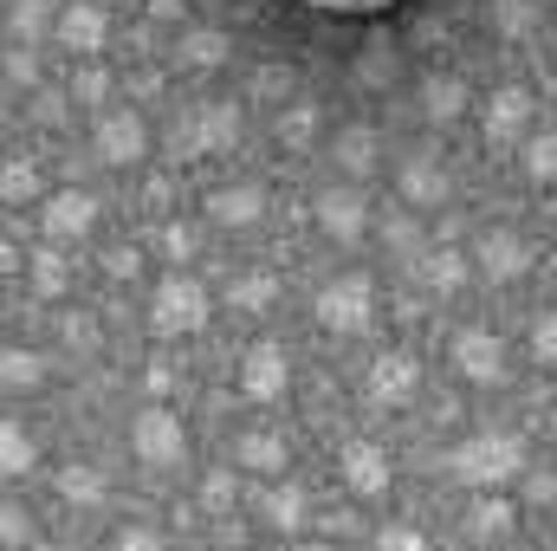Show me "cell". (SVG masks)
Returning <instances> with one entry per match:
<instances>
[{"label": "cell", "instance_id": "obj_1", "mask_svg": "<svg viewBox=\"0 0 557 551\" xmlns=\"http://www.w3.org/2000/svg\"><path fill=\"white\" fill-rule=\"evenodd\" d=\"M447 474L473 493H499L525 474V434L512 428H486V434H467L454 454H447Z\"/></svg>", "mask_w": 557, "mask_h": 551}, {"label": "cell", "instance_id": "obj_2", "mask_svg": "<svg viewBox=\"0 0 557 551\" xmlns=\"http://www.w3.org/2000/svg\"><path fill=\"white\" fill-rule=\"evenodd\" d=\"M208 311H214V298L201 279H188V267L156 279V292H149V331L156 338H195V331H208Z\"/></svg>", "mask_w": 557, "mask_h": 551}, {"label": "cell", "instance_id": "obj_3", "mask_svg": "<svg viewBox=\"0 0 557 551\" xmlns=\"http://www.w3.org/2000/svg\"><path fill=\"white\" fill-rule=\"evenodd\" d=\"M240 143V105H188L182 118H175V131H169V156L175 162H195V156H221V149H234Z\"/></svg>", "mask_w": 557, "mask_h": 551}, {"label": "cell", "instance_id": "obj_4", "mask_svg": "<svg viewBox=\"0 0 557 551\" xmlns=\"http://www.w3.org/2000/svg\"><path fill=\"white\" fill-rule=\"evenodd\" d=\"M311 311H318V325H324L331 338H363V331L376 325V285L363 273H344L311 298Z\"/></svg>", "mask_w": 557, "mask_h": 551}, {"label": "cell", "instance_id": "obj_5", "mask_svg": "<svg viewBox=\"0 0 557 551\" xmlns=\"http://www.w3.org/2000/svg\"><path fill=\"white\" fill-rule=\"evenodd\" d=\"M311 221H318V234H324V241L357 247V241H363V228H370V201H363V188H357V182H324V188L311 195Z\"/></svg>", "mask_w": 557, "mask_h": 551}, {"label": "cell", "instance_id": "obj_6", "mask_svg": "<svg viewBox=\"0 0 557 551\" xmlns=\"http://www.w3.org/2000/svg\"><path fill=\"white\" fill-rule=\"evenodd\" d=\"M131 454H137L143 467H182V454H188V428H182V415L162 409V403L137 409L131 415Z\"/></svg>", "mask_w": 557, "mask_h": 551}, {"label": "cell", "instance_id": "obj_7", "mask_svg": "<svg viewBox=\"0 0 557 551\" xmlns=\"http://www.w3.org/2000/svg\"><path fill=\"white\" fill-rule=\"evenodd\" d=\"M447 357H454V370H460L467 383H480V390H499V383L512 377V357H506L499 331H486V325H460Z\"/></svg>", "mask_w": 557, "mask_h": 551}, {"label": "cell", "instance_id": "obj_8", "mask_svg": "<svg viewBox=\"0 0 557 551\" xmlns=\"http://www.w3.org/2000/svg\"><path fill=\"white\" fill-rule=\"evenodd\" d=\"M473 267H480V279H493V285H512V279L532 273V241L519 228H480L473 234Z\"/></svg>", "mask_w": 557, "mask_h": 551}, {"label": "cell", "instance_id": "obj_9", "mask_svg": "<svg viewBox=\"0 0 557 551\" xmlns=\"http://www.w3.org/2000/svg\"><path fill=\"white\" fill-rule=\"evenodd\" d=\"M285 383H292V357H285V344H273V338L247 344V357H240V396H247V403H278Z\"/></svg>", "mask_w": 557, "mask_h": 551}, {"label": "cell", "instance_id": "obj_10", "mask_svg": "<svg viewBox=\"0 0 557 551\" xmlns=\"http://www.w3.org/2000/svg\"><path fill=\"white\" fill-rule=\"evenodd\" d=\"M91 149H98V162L131 169V162H143V149H149V124H143L137 111H98V124H91Z\"/></svg>", "mask_w": 557, "mask_h": 551}, {"label": "cell", "instance_id": "obj_11", "mask_svg": "<svg viewBox=\"0 0 557 551\" xmlns=\"http://www.w3.org/2000/svg\"><path fill=\"white\" fill-rule=\"evenodd\" d=\"M337 474H344V487L357 493V500H383L389 493V448H376V441H344L337 448Z\"/></svg>", "mask_w": 557, "mask_h": 551}, {"label": "cell", "instance_id": "obj_12", "mask_svg": "<svg viewBox=\"0 0 557 551\" xmlns=\"http://www.w3.org/2000/svg\"><path fill=\"white\" fill-rule=\"evenodd\" d=\"M72 59H98L104 52V39H111V13L98 7V0H78V7H65L59 13V33H52Z\"/></svg>", "mask_w": 557, "mask_h": 551}, {"label": "cell", "instance_id": "obj_13", "mask_svg": "<svg viewBox=\"0 0 557 551\" xmlns=\"http://www.w3.org/2000/svg\"><path fill=\"white\" fill-rule=\"evenodd\" d=\"M525 124H532V91L525 85H499L486 98V118H480V137L493 143H525Z\"/></svg>", "mask_w": 557, "mask_h": 551}, {"label": "cell", "instance_id": "obj_14", "mask_svg": "<svg viewBox=\"0 0 557 551\" xmlns=\"http://www.w3.org/2000/svg\"><path fill=\"white\" fill-rule=\"evenodd\" d=\"M416 383H421V364L409 357V351H389V357H376V364H370L363 396H370L376 409H403V403L416 396Z\"/></svg>", "mask_w": 557, "mask_h": 551}, {"label": "cell", "instance_id": "obj_15", "mask_svg": "<svg viewBox=\"0 0 557 551\" xmlns=\"http://www.w3.org/2000/svg\"><path fill=\"white\" fill-rule=\"evenodd\" d=\"M39 228H46L52 241H85V234L98 228V201H91L85 188H59V195H46Z\"/></svg>", "mask_w": 557, "mask_h": 551}, {"label": "cell", "instance_id": "obj_16", "mask_svg": "<svg viewBox=\"0 0 557 551\" xmlns=\"http://www.w3.org/2000/svg\"><path fill=\"white\" fill-rule=\"evenodd\" d=\"M260 215H267V188L260 182H227V188L208 195V221L214 228H260Z\"/></svg>", "mask_w": 557, "mask_h": 551}, {"label": "cell", "instance_id": "obj_17", "mask_svg": "<svg viewBox=\"0 0 557 551\" xmlns=\"http://www.w3.org/2000/svg\"><path fill=\"white\" fill-rule=\"evenodd\" d=\"M285 461H292L285 428H240L234 434V467H247V474H285Z\"/></svg>", "mask_w": 557, "mask_h": 551}, {"label": "cell", "instance_id": "obj_18", "mask_svg": "<svg viewBox=\"0 0 557 551\" xmlns=\"http://www.w3.org/2000/svg\"><path fill=\"white\" fill-rule=\"evenodd\" d=\"M512 526H519V513H512V500H506V493H473V506H467V519H460V532H467L473 546L512 539Z\"/></svg>", "mask_w": 557, "mask_h": 551}, {"label": "cell", "instance_id": "obj_19", "mask_svg": "<svg viewBox=\"0 0 557 551\" xmlns=\"http://www.w3.org/2000/svg\"><path fill=\"white\" fill-rule=\"evenodd\" d=\"M331 156H337V175L363 182V175H376V162H383V137H376L370 124H344L337 143H331Z\"/></svg>", "mask_w": 557, "mask_h": 551}, {"label": "cell", "instance_id": "obj_20", "mask_svg": "<svg viewBox=\"0 0 557 551\" xmlns=\"http://www.w3.org/2000/svg\"><path fill=\"white\" fill-rule=\"evenodd\" d=\"M409 279H416L421 292H434V298H454L460 285H467V260L454 254V247H428L409 260Z\"/></svg>", "mask_w": 557, "mask_h": 551}, {"label": "cell", "instance_id": "obj_21", "mask_svg": "<svg viewBox=\"0 0 557 551\" xmlns=\"http://www.w3.org/2000/svg\"><path fill=\"white\" fill-rule=\"evenodd\" d=\"M421 118L428 124H460V111H467V85H460V72H421Z\"/></svg>", "mask_w": 557, "mask_h": 551}, {"label": "cell", "instance_id": "obj_22", "mask_svg": "<svg viewBox=\"0 0 557 551\" xmlns=\"http://www.w3.org/2000/svg\"><path fill=\"white\" fill-rule=\"evenodd\" d=\"M396 188H403L409 208H441V201H447V169H441L434 156H409L403 175H396Z\"/></svg>", "mask_w": 557, "mask_h": 551}, {"label": "cell", "instance_id": "obj_23", "mask_svg": "<svg viewBox=\"0 0 557 551\" xmlns=\"http://www.w3.org/2000/svg\"><path fill=\"white\" fill-rule=\"evenodd\" d=\"M175 59H182V72H221V65L234 59V39H227L221 26H188Z\"/></svg>", "mask_w": 557, "mask_h": 551}, {"label": "cell", "instance_id": "obj_24", "mask_svg": "<svg viewBox=\"0 0 557 551\" xmlns=\"http://www.w3.org/2000/svg\"><path fill=\"white\" fill-rule=\"evenodd\" d=\"M260 513H267V526H273L278 539H298L305 519H311V500H305V487H267Z\"/></svg>", "mask_w": 557, "mask_h": 551}, {"label": "cell", "instance_id": "obj_25", "mask_svg": "<svg viewBox=\"0 0 557 551\" xmlns=\"http://www.w3.org/2000/svg\"><path fill=\"white\" fill-rule=\"evenodd\" d=\"M0 383H7L13 396H33V390L46 383V357H39V351L7 344V351H0Z\"/></svg>", "mask_w": 557, "mask_h": 551}, {"label": "cell", "instance_id": "obj_26", "mask_svg": "<svg viewBox=\"0 0 557 551\" xmlns=\"http://www.w3.org/2000/svg\"><path fill=\"white\" fill-rule=\"evenodd\" d=\"M519 169H525V182L552 188L557 182V131H532V137L519 143Z\"/></svg>", "mask_w": 557, "mask_h": 551}, {"label": "cell", "instance_id": "obj_27", "mask_svg": "<svg viewBox=\"0 0 557 551\" xmlns=\"http://www.w3.org/2000/svg\"><path fill=\"white\" fill-rule=\"evenodd\" d=\"M59 500L65 506H104V474L98 467H59Z\"/></svg>", "mask_w": 557, "mask_h": 551}, {"label": "cell", "instance_id": "obj_28", "mask_svg": "<svg viewBox=\"0 0 557 551\" xmlns=\"http://www.w3.org/2000/svg\"><path fill=\"white\" fill-rule=\"evenodd\" d=\"M33 292H39V298H65V292H72V260H65L59 247H39V254H33Z\"/></svg>", "mask_w": 557, "mask_h": 551}, {"label": "cell", "instance_id": "obj_29", "mask_svg": "<svg viewBox=\"0 0 557 551\" xmlns=\"http://www.w3.org/2000/svg\"><path fill=\"white\" fill-rule=\"evenodd\" d=\"M318 124H324V118H318V105H285V111H278V149H311V143H318Z\"/></svg>", "mask_w": 557, "mask_h": 551}, {"label": "cell", "instance_id": "obj_30", "mask_svg": "<svg viewBox=\"0 0 557 551\" xmlns=\"http://www.w3.org/2000/svg\"><path fill=\"white\" fill-rule=\"evenodd\" d=\"M7 20H13V39H26V46H33V39H46V33H59V13H52L46 0H13V7H7Z\"/></svg>", "mask_w": 557, "mask_h": 551}, {"label": "cell", "instance_id": "obj_31", "mask_svg": "<svg viewBox=\"0 0 557 551\" xmlns=\"http://www.w3.org/2000/svg\"><path fill=\"white\" fill-rule=\"evenodd\" d=\"M0 474H7V480L33 474V434H26L20 421H0Z\"/></svg>", "mask_w": 557, "mask_h": 551}, {"label": "cell", "instance_id": "obj_32", "mask_svg": "<svg viewBox=\"0 0 557 551\" xmlns=\"http://www.w3.org/2000/svg\"><path fill=\"white\" fill-rule=\"evenodd\" d=\"M227 298H234L240 311H273L278 305V279L273 273H240L234 285H227Z\"/></svg>", "mask_w": 557, "mask_h": 551}, {"label": "cell", "instance_id": "obj_33", "mask_svg": "<svg viewBox=\"0 0 557 551\" xmlns=\"http://www.w3.org/2000/svg\"><path fill=\"white\" fill-rule=\"evenodd\" d=\"M156 247H162L169 267H188V260L201 254V234H195L188 221H162V228H156Z\"/></svg>", "mask_w": 557, "mask_h": 551}, {"label": "cell", "instance_id": "obj_34", "mask_svg": "<svg viewBox=\"0 0 557 551\" xmlns=\"http://www.w3.org/2000/svg\"><path fill=\"white\" fill-rule=\"evenodd\" d=\"M33 195H39V169H33L26 156H13V162L0 169V201L20 208V201H33Z\"/></svg>", "mask_w": 557, "mask_h": 551}, {"label": "cell", "instance_id": "obj_35", "mask_svg": "<svg viewBox=\"0 0 557 551\" xmlns=\"http://www.w3.org/2000/svg\"><path fill=\"white\" fill-rule=\"evenodd\" d=\"M104 98H111V72H98L91 59L72 72V105H85V111H104Z\"/></svg>", "mask_w": 557, "mask_h": 551}, {"label": "cell", "instance_id": "obj_36", "mask_svg": "<svg viewBox=\"0 0 557 551\" xmlns=\"http://www.w3.org/2000/svg\"><path fill=\"white\" fill-rule=\"evenodd\" d=\"M532 20H539L532 0H493V26H499V39H525Z\"/></svg>", "mask_w": 557, "mask_h": 551}, {"label": "cell", "instance_id": "obj_37", "mask_svg": "<svg viewBox=\"0 0 557 551\" xmlns=\"http://www.w3.org/2000/svg\"><path fill=\"white\" fill-rule=\"evenodd\" d=\"M298 7H311V13H331V20H376V13H389L396 0H298Z\"/></svg>", "mask_w": 557, "mask_h": 551}, {"label": "cell", "instance_id": "obj_38", "mask_svg": "<svg viewBox=\"0 0 557 551\" xmlns=\"http://www.w3.org/2000/svg\"><path fill=\"white\" fill-rule=\"evenodd\" d=\"M59 338H65V351H91V344H98V325H91L85 311H65V318H59Z\"/></svg>", "mask_w": 557, "mask_h": 551}, {"label": "cell", "instance_id": "obj_39", "mask_svg": "<svg viewBox=\"0 0 557 551\" xmlns=\"http://www.w3.org/2000/svg\"><path fill=\"white\" fill-rule=\"evenodd\" d=\"M201 506H208V513H227V506H234V474H227V467H214V474L201 480Z\"/></svg>", "mask_w": 557, "mask_h": 551}, {"label": "cell", "instance_id": "obj_40", "mask_svg": "<svg viewBox=\"0 0 557 551\" xmlns=\"http://www.w3.org/2000/svg\"><path fill=\"white\" fill-rule=\"evenodd\" d=\"M532 357H539L545 370H557V311H545V318L532 325Z\"/></svg>", "mask_w": 557, "mask_h": 551}, {"label": "cell", "instance_id": "obj_41", "mask_svg": "<svg viewBox=\"0 0 557 551\" xmlns=\"http://www.w3.org/2000/svg\"><path fill=\"white\" fill-rule=\"evenodd\" d=\"M376 551H428V539H421L416 526H383L376 532Z\"/></svg>", "mask_w": 557, "mask_h": 551}, {"label": "cell", "instance_id": "obj_42", "mask_svg": "<svg viewBox=\"0 0 557 551\" xmlns=\"http://www.w3.org/2000/svg\"><path fill=\"white\" fill-rule=\"evenodd\" d=\"M383 241H389L396 254H409V260H416V221H409V215H389V221H383Z\"/></svg>", "mask_w": 557, "mask_h": 551}, {"label": "cell", "instance_id": "obj_43", "mask_svg": "<svg viewBox=\"0 0 557 551\" xmlns=\"http://www.w3.org/2000/svg\"><path fill=\"white\" fill-rule=\"evenodd\" d=\"M111 551H169V546H162V532H149V526H124V532L111 539Z\"/></svg>", "mask_w": 557, "mask_h": 551}, {"label": "cell", "instance_id": "obj_44", "mask_svg": "<svg viewBox=\"0 0 557 551\" xmlns=\"http://www.w3.org/2000/svg\"><path fill=\"white\" fill-rule=\"evenodd\" d=\"M0 532H7V546H13V551L33 546V526H26V513H20V506H7V513H0Z\"/></svg>", "mask_w": 557, "mask_h": 551}, {"label": "cell", "instance_id": "obj_45", "mask_svg": "<svg viewBox=\"0 0 557 551\" xmlns=\"http://www.w3.org/2000/svg\"><path fill=\"white\" fill-rule=\"evenodd\" d=\"M104 273L111 279H137V247H111V254H104Z\"/></svg>", "mask_w": 557, "mask_h": 551}, {"label": "cell", "instance_id": "obj_46", "mask_svg": "<svg viewBox=\"0 0 557 551\" xmlns=\"http://www.w3.org/2000/svg\"><path fill=\"white\" fill-rule=\"evenodd\" d=\"M285 85H292V78H285V65H260V78H253V91H260V98H278Z\"/></svg>", "mask_w": 557, "mask_h": 551}, {"label": "cell", "instance_id": "obj_47", "mask_svg": "<svg viewBox=\"0 0 557 551\" xmlns=\"http://www.w3.org/2000/svg\"><path fill=\"white\" fill-rule=\"evenodd\" d=\"M525 500H539V506H552V500H557V474H532V487H525Z\"/></svg>", "mask_w": 557, "mask_h": 551}, {"label": "cell", "instance_id": "obj_48", "mask_svg": "<svg viewBox=\"0 0 557 551\" xmlns=\"http://www.w3.org/2000/svg\"><path fill=\"white\" fill-rule=\"evenodd\" d=\"M143 390H149V396H169V390H175V377H169V370H162V364H156V370H149V377H143Z\"/></svg>", "mask_w": 557, "mask_h": 551}, {"label": "cell", "instance_id": "obj_49", "mask_svg": "<svg viewBox=\"0 0 557 551\" xmlns=\"http://www.w3.org/2000/svg\"><path fill=\"white\" fill-rule=\"evenodd\" d=\"M7 72H13L20 85H33V59H26V52H7Z\"/></svg>", "mask_w": 557, "mask_h": 551}, {"label": "cell", "instance_id": "obj_50", "mask_svg": "<svg viewBox=\"0 0 557 551\" xmlns=\"http://www.w3.org/2000/svg\"><path fill=\"white\" fill-rule=\"evenodd\" d=\"M292 551H337V546H324V539H305V546H292Z\"/></svg>", "mask_w": 557, "mask_h": 551}, {"label": "cell", "instance_id": "obj_51", "mask_svg": "<svg viewBox=\"0 0 557 551\" xmlns=\"http://www.w3.org/2000/svg\"><path fill=\"white\" fill-rule=\"evenodd\" d=\"M26 551H65V546H26Z\"/></svg>", "mask_w": 557, "mask_h": 551}, {"label": "cell", "instance_id": "obj_52", "mask_svg": "<svg viewBox=\"0 0 557 551\" xmlns=\"http://www.w3.org/2000/svg\"><path fill=\"white\" fill-rule=\"evenodd\" d=\"M545 428H552V434H557V409H552V421H545Z\"/></svg>", "mask_w": 557, "mask_h": 551}, {"label": "cell", "instance_id": "obj_53", "mask_svg": "<svg viewBox=\"0 0 557 551\" xmlns=\"http://www.w3.org/2000/svg\"><path fill=\"white\" fill-rule=\"evenodd\" d=\"M493 551H519V546H493Z\"/></svg>", "mask_w": 557, "mask_h": 551}]
</instances>
